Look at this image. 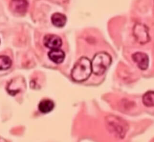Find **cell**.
<instances>
[{"label":"cell","mask_w":154,"mask_h":142,"mask_svg":"<svg viewBox=\"0 0 154 142\" xmlns=\"http://www.w3.org/2000/svg\"><path fill=\"white\" fill-rule=\"evenodd\" d=\"M91 61L86 57H82L77 61L71 72L74 81L81 83L89 78L92 73Z\"/></svg>","instance_id":"cell-1"},{"label":"cell","mask_w":154,"mask_h":142,"mask_svg":"<svg viewBox=\"0 0 154 142\" xmlns=\"http://www.w3.org/2000/svg\"><path fill=\"white\" fill-rule=\"evenodd\" d=\"M112 57L106 52H98L95 55L91 62L93 73L96 75H103L111 65Z\"/></svg>","instance_id":"cell-2"},{"label":"cell","mask_w":154,"mask_h":142,"mask_svg":"<svg viewBox=\"0 0 154 142\" xmlns=\"http://www.w3.org/2000/svg\"><path fill=\"white\" fill-rule=\"evenodd\" d=\"M43 43L45 46L51 50L58 49L62 44L61 38L55 34H47L44 38Z\"/></svg>","instance_id":"cell-3"},{"label":"cell","mask_w":154,"mask_h":142,"mask_svg":"<svg viewBox=\"0 0 154 142\" xmlns=\"http://www.w3.org/2000/svg\"><path fill=\"white\" fill-rule=\"evenodd\" d=\"M132 59L139 69L146 70L149 65V58L146 54L142 52H137L132 55Z\"/></svg>","instance_id":"cell-4"},{"label":"cell","mask_w":154,"mask_h":142,"mask_svg":"<svg viewBox=\"0 0 154 142\" xmlns=\"http://www.w3.org/2000/svg\"><path fill=\"white\" fill-rule=\"evenodd\" d=\"M11 10L19 14H23L26 12L28 8L27 0H12L10 5Z\"/></svg>","instance_id":"cell-5"},{"label":"cell","mask_w":154,"mask_h":142,"mask_svg":"<svg viewBox=\"0 0 154 142\" xmlns=\"http://www.w3.org/2000/svg\"><path fill=\"white\" fill-rule=\"evenodd\" d=\"M48 56L52 62L57 64H60L64 60L65 54L64 52L59 48L52 49L48 52Z\"/></svg>","instance_id":"cell-6"},{"label":"cell","mask_w":154,"mask_h":142,"mask_svg":"<svg viewBox=\"0 0 154 142\" xmlns=\"http://www.w3.org/2000/svg\"><path fill=\"white\" fill-rule=\"evenodd\" d=\"M138 27L137 28V30H134L135 37L137 39L139 43L141 44L146 43L149 41V37L147 31L146 30V27Z\"/></svg>","instance_id":"cell-7"},{"label":"cell","mask_w":154,"mask_h":142,"mask_svg":"<svg viewBox=\"0 0 154 142\" xmlns=\"http://www.w3.org/2000/svg\"><path fill=\"white\" fill-rule=\"evenodd\" d=\"M51 22L56 27H63L67 22V18L65 15L60 13H55L52 15Z\"/></svg>","instance_id":"cell-8"},{"label":"cell","mask_w":154,"mask_h":142,"mask_svg":"<svg viewBox=\"0 0 154 142\" xmlns=\"http://www.w3.org/2000/svg\"><path fill=\"white\" fill-rule=\"evenodd\" d=\"M55 105L53 101L50 99H44L40 102L38 109L41 113L47 114L51 112L54 109Z\"/></svg>","instance_id":"cell-9"},{"label":"cell","mask_w":154,"mask_h":142,"mask_svg":"<svg viewBox=\"0 0 154 142\" xmlns=\"http://www.w3.org/2000/svg\"><path fill=\"white\" fill-rule=\"evenodd\" d=\"M143 102L147 107H153L154 105V91H148L143 97Z\"/></svg>","instance_id":"cell-10"},{"label":"cell","mask_w":154,"mask_h":142,"mask_svg":"<svg viewBox=\"0 0 154 142\" xmlns=\"http://www.w3.org/2000/svg\"><path fill=\"white\" fill-rule=\"evenodd\" d=\"M12 60L8 56H0V70H6L12 66Z\"/></svg>","instance_id":"cell-11"},{"label":"cell","mask_w":154,"mask_h":142,"mask_svg":"<svg viewBox=\"0 0 154 142\" xmlns=\"http://www.w3.org/2000/svg\"><path fill=\"white\" fill-rule=\"evenodd\" d=\"M0 43H1V41H0Z\"/></svg>","instance_id":"cell-12"}]
</instances>
